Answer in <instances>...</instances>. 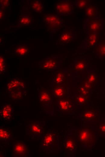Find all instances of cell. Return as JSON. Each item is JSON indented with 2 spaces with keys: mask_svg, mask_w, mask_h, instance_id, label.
Returning a JSON list of instances; mask_svg holds the SVG:
<instances>
[{
  "mask_svg": "<svg viewBox=\"0 0 105 157\" xmlns=\"http://www.w3.org/2000/svg\"><path fill=\"white\" fill-rule=\"evenodd\" d=\"M59 136L53 128L45 131L41 138L40 147L46 153H56L61 151Z\"/></svg>",
  "mask_w": 105,
  "mask_h": 157,
  "instance_id": "obj_1",
  "label": "cell"
},
{
  "mask_svg": "<svg viewBox=\"0 0 105 157\" xmlns=\"http://www.w3.org/2000/svg\"><path fill=\"white\" fill-rule=\"evenodd\" d=\"M37 90L40 106L47 114L51 115H54V100L52 90L42 86L38 88Z\"/></svg>",
  "mask_w": 105,
  "mask_h": 157,
  "instance_id": "obj_2",
  "label": "cell"
},
{
  "mask_svg": "<svg viewBox=\"0 0 105 157\" xmlns=\"http://www.w3.org/2000/svg\"><path fill=\"white\" fill-rule=\"evenodd\" d=\"M77 143L85 149H90L95 143L96 136L94 131L90 126L83 127L77 131Z\"/></svg>",
  "mask_w": 105,
  "mask_h": 157,
  "instance_id": "obj_3",
  "label": "cell"
},
{
  "mask_svg": "<svg viewBox=\"0 0 105 157\" xmlns=\"http://www.w3.org/2000/svg\"><path fill=\"white\" fill-rule=\"evenodd\" d=\"M43 19L46 27L51 34L56 33L64 25L63 17L56 13L45 14Z\"/></svg>",
  "mask_w": 105,
  "mask_h": 157,
  "instance_id": "obj_4",
  "label": "cell"
},
{
  "mask_svg": "<svg viewBox=\"0 0 105 157\" xmlns=\"http://www.w3.org/2000/svg\"><path fill=\"white\" fill-rule=\"evenodd\" d=\"M104 21L101 17L94 19H86L83 22V28L86 34H100L104 29Z\"/></svg>",
  "mask_w": 105,
  "mask_h": 157,
  "instance_id": "obj_5",
  "label": "cell"
},
{
  "mask_svg": "<svg viewBox=\"0 0 105 157\" xmlns=\"http://www.w3.org/2000/svg\"><path fill=\"white\" fill-rule=\"evenodd\" d=\"M45 122L42 119L39 120H30L27 126L26 133L32 139L41 138L45 131Z\"/></svg>",
  "mask_w": 105,
  "mask_h": 157,
  "instance_id": "obj_6",
  "label": "cell"
},
{
  "mask_svg": "<svg viewBox=\"0 0 105 157\" xmlns=\"http://www.w3.org/2000/svg\"><path fill=\"white\" fill-rule=\"evenodd\" d=\"M62 60V57L60 55L48 56L39 62V66L42 69L48 71H55L61 68Z\"/></svg>",
  "mask_w": 105,
  "mask_h": 157,
  "instance_id": "obj_7",
  "label": "cell"
},
{
  "mask_svg": "<svg viewBox=\"0 0 105 157\" xmlns=\"http://www.w3.org/2000/svg\"><path fill=\"white\" fill-rule=\"evenodd\" d=\"M56 110L63 115H67L72 112L74 103L72 97L70 95L56 100Z\"/></svg>",
  "mask_w": 105,
  "mask_h": 157,
  "instance_id": "obj_8",
  "label": "cell"
},
{
  "mask_svg": "<svg viewBox=\"0 0 105 157\" xmlns=\"http://www.w3.org/2000/svg\"><path fill=\"white\" fill-rule=\"evenodd\" d=\"M89 60L90 59L87 56L77 57L71 64L69 67L74 73L87 72L90 66Z\"/></svg>",
  "mask_w": 105,
  "mask_h": 157,
  "instance_id": "obj_9",
  "label": "cell"
},
{
  "mask_svg": "<svg viewBox=\"0 0 105 157\" xmlns=\"http://www.w3.org/2000/svg\"><path fill=\"white\" fill-rule=\"evenodd\" d=\"M74 3L69 0H58L56 5V13L61 15L67 16L74 13Z\"/></svg>",
  "mask_w": 105,
  "mask_h": 157,
  "instance_id": "obj_10",
  "label": "cell"
},
{
  "mask_svg": "<svg viewBox=\"0 0 105 157\" xmlns=\"http://www.w3.org/2000/svg\"><path fill=\"white\" fill-rule=\"evenodd\" d=\"M97 35L94 34H88L81 45L78 48L77 52L80 53L92 48L97 43Z\"/></svg>",
  "mask_w": 105,
  "mask_h": 157,
  "instance_id": "obj_11",
  "label": "cell"
},
{
  "mask_svg": "<svg viewBox=\"0 0 105 157\" xmlns=\"http://www.w3.org/2000/svg\"><path fill=\"white\" fill-rule=\"evenodd\" d=\"M13 154L14 157H29L30 150L27 145L23 141L16 140L13 143Z\"/></svg>",
  "mask_w": 105,
  "mask_h": 157,
  "instance_id": "obj_12",
  "label": "cell"
},
{
  "mask_svg": "<svg viewBox=\"0 0 105 157\" xmlns=\"http://www.w3.org/2000/svg\"><path fill=\"white\" fill-rule=\"evenodd\" d=\"M75 36L73 30L69 27L66 26L60 34L56 44L64 45L69 43L74 40Z\"/></svg>",
  "mask_w": 105,
  "mask_h": 157,
  "instance_id": "obj_13",
  "label": "cell"
},
{
  "mask_svg": "<svg viewBox=\"0 0 105 157\" xmlns=\"http://www.w3.org/2000/svg\"><path fill=\"white\" fill-rule=\"evenodd\" d=\"M64 148L68 154L73 153L77 149V141L71 132H68L65 136L63 140Z\"/></svg>",
  "mask_w": 105,
  "mask_h": 157,
  "instance_id": "obj_14",
  "label": "cell"
},
{
  "mask_svg": "<svg viewBox=\"0 0 105 157\" xmlns=\"http://www.w3.org/2000/svg\"><path fill=\"white\" fill-rule=\"evenodd\" d=\"M86 73V77L84 80L94 88L100 84L101 79L94 66H90Z\"/></svg>",
  "mask_w": 105,
  "mask_h": 157,
  "instance_id": "obj_15",
  "label": "cell"
},
{
  "mask_svg": "<svg viewBox=\"0 0 105 157\" xmlns=\"http://www.w3.org/2000/svg\"><path fill=\"white\" fill-rule=\"evenodd\" d=\"M54 101L56 100L68 95L69 89L67 84L50 85Z\"/></svg>",
  "mask_w": 105,
  "mask_h": 157,
  "instance_id": "obj_16",
  "label": "cell"
},
{
  "mask_svg": "<svg viewBox=\"0 0 105 157\" xmlns=\"http://www.w3.org/2000/svg\"><path fill=\"white\" fill-rule=\"evenodd\" d=\"M67 70L65 69L55 71L52 74L50 85L67 84Z\"/></svg>",
  "mask_w": 105,
  "mask_h": 157,
  "instance_id": "obj_17",
  "label": "cell"
},
{
  "mask_svg": "<svg viewBox=\"0 0 105 157\" xmlns=\"http://www.w3.org/2000/svg\"><path fill=\"white\" fill-rule=\"evenodd\" d=\"M92 52L95 55L97 59L102 60L105 58V33L103 36L100 38L99 42L92 48Z\"/></svg>",
  "mask_w": 105,
  "mask_h": 157,
  "instance_id": "obj_18",
  "label": "cell"
},
{
  "mask_svg": "<svg viewBox=\"0 0 105 157\" xmlns=\"http://www.w3.org/2000/svg\"><path fill=\"white\" fill-rule=\"evenodd\" d=\"M85 13L87 19H94L101 17L99 8L90 0L89 4L87 6Z\"/></svg>",
  "mask_w": 105,
  "mask_h": 157,
  "instance_id": "obj_19",
  "label": "cell"
},
{
  "mask_svg": "<svg viewBox=\"0 0 105 157\" xmlns=\"http://www.w3.org/2000/svg\"><path fill=\"white\" fill-rule=\"evenodd\" d=\"M13 113V109L11 105L5 103L1 107L0 117L3 120H9L12 118Z\"/></svg>",
  "mask_w": 105,
  "mask_h": 157,
  "instance_id": "obj_20",
  "label": "cell"
},
{
  "mask_svg": "<svg viewBox=\"0 0 105 157\" xmlns=\"http://www.w3.org/2000/svg\"><path fill=\"white\" fill-rule=\"evenodd\" d=\"M25 88V85L23 82L17 78L10 81L6 86L8 92L24 90Z\"/></svg>",
  "mask_w": 105,
  "mask_h": 157,
  "instance_id": "obj_21",
  "label": "cell"
},
{
  "mask_svg": "<svg viewBox=\"0 0 105 157\" xmlns=\"http://www.w3.org/2000/svg\"><path fill=\"white\" fill-rule=\"evenodd\" d=\"M98 113L97 110L87 109L83 112L82 119L84 120H95Z\"/></svg>",
  "mask_w": 105,
  "mask_h": 157,
  "instance_id": "obj_22",
  "label": "cell"
},
{
  "mask_svg": "<svg viewBox=\"0 0 105 157\" xmlns=\"http://www.w3.org/2000/svg\"><path fill=\"white\" fill-rule=\"evenodd\" d=\"M12 136L10 132L2 126L0 127V141L8 142L12 139Z\"/></svg>",
  "mask_w": 105,
  "mask_h": 157,
  "instance_id": "obj_23",
  "label": "cell"
},
{
  "mask_svg": "<svg viewBox=\"0 0 105 157\" xmlns=\"http://www.w3.org/2000/svg\"><path fill=\"white\" fill-rule=\"evenodd\" d=\"M33 21V19L31 16L27 14H21L19 18L18 25L26 26L31 24Z\"/></svg>",
  "mask_w": 105,
  "mask_h": 157,
  "instance_id": "obj_24",
  "label": "cell"
},
{
  "mask_svg": "<svg viewBox=\"0 0 105 157\" xmlns=\"http://www.w3.org/2000/svg\"><path fill=\"white\" fill-rule=\"evenodd\" d=\"M44 3L39 0H33L30 8L34 11L40 12L42 11L44 8Z\"/></svg>",
  "mask_w": 105,
  "mask_h": 157,
  "instance_id": "obj_25",
  "label": "cell"
},
{
  "mask_svg": "<svg viewBox=\"0 0 105 157\" xmlns=\"http://www.w3.org/2000/svg\"><path fill=\"white\" fill-rule=\"evenodd\" d=\"M90 0H76L74 5L81 10H85L87 6L89 4Z\"/></svg>",
  "mask_w": 105,
  "mask_h": 157,
  "instance_id": "obj_26",
  "label": "cell"
},
{
  "mask_svg": "<svg viewBox=\"0 0 105 157\" xmlns=\"http://www.w3.org/2000/svg\"><path fill=\"white\" fill-rule=\"evenodd\" d=\"M88 98L78 93L76 98V102L79 105H85L87 102Z\"/></svg>",
  "mask_w": 105,
  "mask_h": 157,
  "instance_id": "obj_27",
  "label": "cell"
},
{
  "mask_svg": "<svg viewBox=\"0 0 105 157\" xmlns=\"http://www.w3.org/2000/svg\"><path fill=\"white\" fill-rule=\"evenodd\" d=\"M28 49V48L24 46L21 45L14 50V52L19 56H22L27 53Z\"/></svg>",
  "mask_w": 105,
  "mask_h": 157,
  "instance_id": "obj_28",
  "label": "cell"
},
{
  "mask_svg": "<svg viewBox=\"0 0 105 157\" xmlns=\"http://www.w3.org/2000/svg\"><path fill=\"white\" fill-rule=\"evenodd\" d=\"M90 91V90L86 88L81 86L79 87L78 88V93L88 97L90 95L91 93Z\"/></svg>",
  "mask_w": 105,
  "mask_h": 157,
  "instance_id": "obj_29",
  "label": "cell"
},
{
  "mask_svg": "<svg viewBox=\"0 0 105 157\" xmlns=\"http://www.w3.org/2000/svg\"><path fill=\"white\" fill-rule=\"evenodd\" d=\"M0 71L2 72L5 69V64L4 59L2 57H0Z\"/></svg>",
  "mask_w": 105,
  "mask_h": 157,
  "instance_id": "obj_30",
  "label": "cell"
},
{
  "mask_svg": "<svg viewBox=\"0 0 105 157\" xmlns=\"http://www.w3.org/2000/svg\"><path fill=\"white\" fill-rule=\"evenodd\" d=\"M99 130L101 134L105 135V122L100 124L99 127Z\"/></svg>",
  "mask_w": 105,
  "mask_h": 157,
  "instance_id": "obj_31",
  "label": "cell"
},
{
  "mask_svg": "<svg viewBox=\"0 0 105 157\" xmlns=\"http://www.w3.org/2000/svg\"><path fill=\"white\" fill-rule=\"evenodd\" d=\"M9 0H0V5L3 8L8 6L9 4Z\"/></svg>",
  "mask_w": 105,
  "mask_h": 157,
  "instance_id": "obj_32",
  "label": "cell"
},
{
  "mask_svg": "<svg viewBox=\"0 0 105 157\" xmlns=\"http://www.w3.org/2000/svg\"><path fill=\"white\" fill-rule=\"evenodd\" d=\"M100 83L101 84L102 90L104 92H105V73L104 74L102 80H101Z\"/></svg>",
  "mask_w": 105,
  "mask_h": 157,
  "instance_id": "obj_33",
  "label": "cell"
},
{
  "mask_svg": "<svg viewBox=\"0 0 105 157\" xmlns=\"http://www.w3.org/2000/svg\"><path fill=\"white\" fill-rule=\"evenodd\" d=\"M4 14V13L2 10L0 11V19L2 18V16Z\"/></svg>",
  "mask_w": 105,
  "mask_h": 157,
  "instance_id": "obj_34",
  "label": "cell"
},
{
  "mask_svg": "<svg viewBox=\"0 0 105 157\" xmlns=\"http://www.w3.org/2000/svg\"></svg>",
  "mask_w": 105,
  "mask_h": 157,
  "instance_id": "obj_35",
  "label": "cell"
}]
</instances>
